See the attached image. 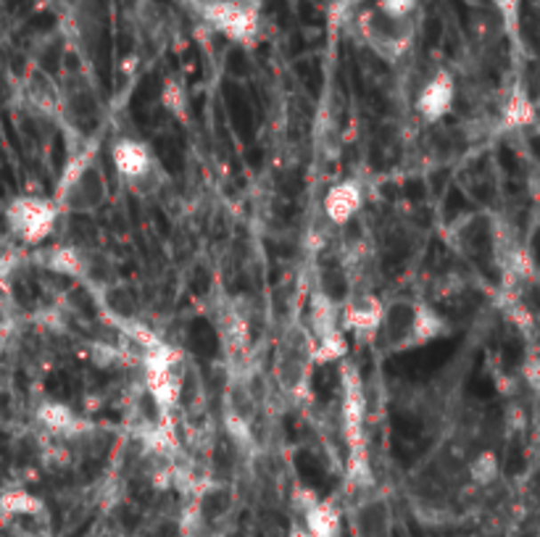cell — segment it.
I'll use <instances>...</instances> for the list:
<instances>
[{"mask_svg":"<svg viewBox=\"0 0 540 537\" xmlns=\"http://www.w3.org/2000/svg\"><path fill=\"white\" fill-rule=\"evenodd\" d=\"M451 335V322L427 301L399 295L383 301V322L375 342L385 353H408Z\"/></svg>","mask_w":540,"mask_h":537,"instance_id":"obj_1","label":"cell"},{"mask_svg":"<svg viewBox=\"0 0 540 537\" xmlns=\"http://www.w3.org/2000/svg\"><path fill=\"white\" fill-rule=\"evenodd\" d=\"M56 205L61 213H95L109 201V180L101 164V148L95 140L77 145L69 156L67 166L61 172L56 196Z\"/></svg>","mask_w":540,"mask_h":537,"instance_id":"obj_2","label":"cell"},{"mask_svg":"<svg viewBox=\"0 0 540 537\" xmlns=\"http://www.w3.org/2000/svg\"><path fill=\"white\" fill-rule=\"evenodd\" d=\"M422 16H393L375 0L356 13V32L361 43L385 64H399L414 51Z\"/></svg>","mask_w":540,"mask_h":537,"instance_id":"obj_3","label":"cell"},{"mask_svg":"<svg viewBox=\"0 0 540 537\" xmlns=\"http://www.w3.org/2000/svg\"><path fill=\"white\" fill-rule=\"evenodd\" d=\"M314 337L306 325H290L274 353V382L279 393L293 403L309 401L314 372Z\"/></svg>","mask_w":540,"mask_h":537,"instance_id":"obj_4","label":"cell"},{"mask_svg":"<svg viewBox=\"0 0 540 537\" xmlns=\"http://www.w3.org/2000/svg\"><path fill=\"white\" fill-rule=\"evenodd\" d=\"M203 24L216 35L251 48L262 35V8L264 0H188Z\"/></svg>","mask_w":540,"mask_h":537,"instance_id":"obj_5","label":"cell"},{"mask_svg":"<svg viewBox=\"0 0 540 537\" xmlns=\"http://www.w3.org/2000/svg\"><path fill=\"white\" fill-rule=\"evenodd\" d=\"M222 413H224V429L232 437V443H238L240 448H251L256 440L254 427H256V416H259V398H256L251 366L230 369Z\"/></svg>","mask_w":540,"mask_h":537,"instance_id":"obj_6","label":"cell"},{"mask_svg":"<svg viewBox=\"0 0 540 537\" xmlns=\"http://www.w3.org/2000/svg\"><path fill=\"white\" fill-rule=\"evenodd\" d=\"M340 435L348 448V459L369 456L367 451V398L359 366L348 358L340 361Z\"/></svg>","mask_w":540,"mask_h":537,"instance_id":"obj_7","label":"cell"},{"mask_svg":"<svg viewBox=\"0 0 540 537\" xmlns=\"http://www.w3.org/2000/svg\"><path fill=\"white\" fill-rule=\"evenodd\" d=\"M61 208L45 196H16L5 205V227L24 245H43L56 224Z\"/></svg>","mask_w":540,"mask_h":537,"instance_id":"obj_8","label":"cell"},{"mask_svg":"<svg viewBox=\"0 0 540 537\" xmlns=\"http://www.w3.org/2000/svg\"><path fill=\"white\" fill-rule=\"evenodd\" d=\"M109 158L117 177L137 196H148L158 188V161L148 142L137 137H117L109 148Z\"/></svg>","mask_w":540,"mask_h":537,"instance_id":"obj_9","label":"cell"},{"mask_svg":"<svg viewBox=\"0 0 540 537\" xmlns=\"http://www.w3.org/2000/svg\"><path fill=\"white\" fill-rule=\"evenodd\" d=\"M216 330L222 337V348L227 353L230 369L251 366L254 356V311L246 298H230L222 303L216 317Z\"/></svg>","mask_w":540,"mask_h":537,"instance_id":"obj_10","label":"cell"},{"mask_svg":"<svg viewBox=\"0 0 540 537\" xmlns=\"http://www.w3.org/2000/svg\"><path fill=\"white\" fill-rule=\"evenodd\" d=\"M383 322V298L367 287L348 290L340 301V330L361 342H375Z\"/></svg>","mask_w":540,"mask_h":537,"instance_id":"obj_11","label":"cell"},{"mask_svg":"<svg viewBox=\"0 0 540 537\" xmlns=\"http://www.w3.org/2000/svg\"><path fill=\"white\" fill-rule=\"evenodd\" d=\"M456 98H459V84H456L454 71L438 68L419 84L416 98H414V111L424 124L435 127L446 116H451Z\"/></svg>","mask_w":540,"mask_h":537,"instance_id":"obj_12","label":"cell"},{"mask_svg":"<svg viewBox=\"0 0 540 537\" xmlns=\"http://www.w3.org/2000/svg\"><path fill=\"white\" fill-rule=\"evenodd\" d=\"M348 522L353 537H393L396 530L391 501L375 487L353 498L348 509Z\"/></svg>","mask_w":540,"mask_h":537,"instance_id":"obj_13","label":"cell"},{"mask_svg":"<svg viewBox=\"0 0 540 537\" xmlns=\"http://www.w3.org/2000/svg\"><path fill=\"white\" fill-rule=\"evenodd\" d=\"M35 421L43 427V432L53 440H64V443H77L85 440L87 432L93 429V424L87 419H82L71 405L59 401H43L35 411Z\"/></svg>","mask_w":540,"mask_h":537,"instance_id":"obj_14","label":"cell"},{"mask_svg":"<svg viewBox=\"0 0 540 537\" xmlns=\"http://www.w3.org/2000/svg\"><path fill=\"white\" fill-rule=\"evenodd\" d=\"M361 208H364V185L359 180H340L322 198V211L327 221L335 227L351 224L361 213Z\"/></svg>","mask_w":540,"mask_h":537,"instance_id":"obj_15","label":"cell"},{"mask_svg":"<svg viewBox=\"0 0 540 537\" xmlns=\"http://www.w3.org/2000/svg\"><path fill=\"white\" fill-rule=\"evenodd\" d=\"M309 333L314 340L343 333L340 330V301L327 295L325 290L314 287L309 295Z\"/></svg>","mask_w":540,"mask_h":537,"instance_id":"obj_16","label":"cell"},{"mask_svg":"<svg viewBox=\"0 0 540 537\" xmlns=\"http://www.w3.org/2000/svg\"><path fill=\"white\" fill-rule=\"evenodd\" d=\"M298 519L314 537H340V533H343V511L335 501L322 498V495Z\"/></svg>","mask_w":540,"mask_h":537,"instance_id":"obj_17","label":"cell"},{"mask_svg":"<svg viewBox=\"0 0 540 537\" xmlns=\"http://www.w3.org/2000/svg\"><path fill=\"white\" fill-rule=\"evenodd\" d=\"M498 122H501L504 130H522V127L533 124L536 122V106H533V100L520 87L512 90L504 98L501 108H498Z\"/></svg>","mask_w":540,"mask_h":537,"instance_id":"obj_18","label":"cell"},{"mask_svg":"<svg viewBox=\"0 0 540 537\" xmlns=\"http://www.w3.org/2000/svg\"><path fill=\"white\" fill-rule=\"evenodd\" d=\"M0 509L8 519H16V517H40L45 511V503L24 490V487H8L0 493Z\"/></svg>","mask_w":540,"mask_h":537,"instance_id":"obj_19","label":"cell"},{"mask_svg":"<svg viewBox=\"0 0 540 537\" xmlns=\"http://www.w3.org/2000/svg\"><path fill=\"white\" fill-rule=\"evenodd\" d=\"M45 268L64 274V277H85L87 274V256L77 245H59L45 251Z\"/></svg>","mask_w":540,"mask_h":537,"instance_id":"obj_20","label":"cell"},{"mask_svg":"<svg viewBox=\"0 0 540 537\" xmlns=\"http://www.w3.org/2000/svg\"><path fill=\"white\" fill-rule=\"evenodd\" d=\"M467 479L474 487H490L498 479V459L490 451L474 453L467 461Z\"/></svg>","mask_w":540,"mask_h":537,"instance_id":"obj_21","label":"cell"},{"mask_svg":"<svg viewBox=\"0 0 540 537\" xmlns=\"http://www.w3.org/2000/svg\"><path fill=\"white\" fill-rule=\"evenodd\" d=\"M348 358V335L335 333V335L319 337L314 340V364H340Z\"/></svg>","mask_w":540,"mask_h":537,"instance_id":"obj_22","label":"cell"},{"mask_svg":"<svg viewBox=\"0 0 540 537\" xmlns=\"http://www.w3.org/2000/svg\"><path fill=\"white\" fill-rule=\"evenodd\" d=\"M161 103L177 119H188V92L177 79H166V84L161 90Z\"/></svg>","mask_w":540,"mask_h":537,"instance_id":"obj_23","label":"cell"},{"mask_svg":"<svg viewBox=\"0 0 540 537\" xmlns=\"http://www.w3.org/2000/svg\"><path fill=\"white\" fill-rule=\"evenodd\" d=\"M317 501H319L317 490H311V487H306V485H295L293 493H290V503H293V509H295L298 517H301L309 506H314Z\"/></svg>","mask_w":540,"mask_h":537,"instance_id":"obj_24","label":"cell"},{"mask_svg":"<svg viewBox=\"0 0 540 537\" xmlns=\"http://www.w3.org/2000/svg\"><path fill=\"white\" fill-rule=\"evenodd\" d=\"M287 537H314V535L301 525V519H295V522L290 525V530H287Z\"/></svg>","mask_w":540,"mask_h":537,"instance_id":"obj_25","label":"cell"},{"mask_svg":"<svg viewBox=\"0 0 540 537\" xmlns=\"http://www.w3.org/2000/svg\"><path fill=\"white\" fill-rule=\"evenodd\" d=\"M5 522H8V517H5V514H3V509H0V525H5Z\"/></svg>","mask_w":540,"mask_h":537,"instance_id":"obj_26","label":"cell"}]
</instances>
